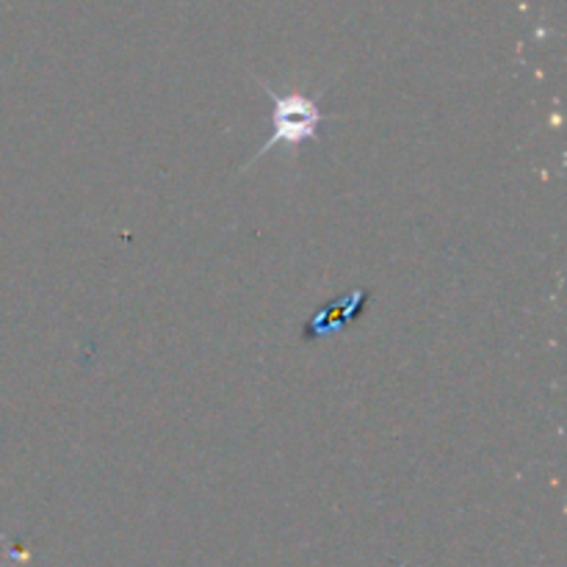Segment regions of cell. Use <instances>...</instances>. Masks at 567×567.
Returning <instances> with one entry per match:
<instances>
[{"mask_svg":"<svg viewBox=\"0 0 567 567\" xmlns=\"http://www.w3.org/2000/svg\"><path fill=\"white\" fill-rule=\"evenodd\" d=\"M266 94L271 97V136L252 158L247 161L244 169H249L252 164H258L264 155H269L275 147H291L297 150L299 144L316 142L321 133V125H324L330 116L319 109V100L308 97L302 92L291 94H277L269 83H264Z\"/></svg>","mask_w":567,"mask_h":567,"instance_id":"1","label":"cell"}]
</instances>
